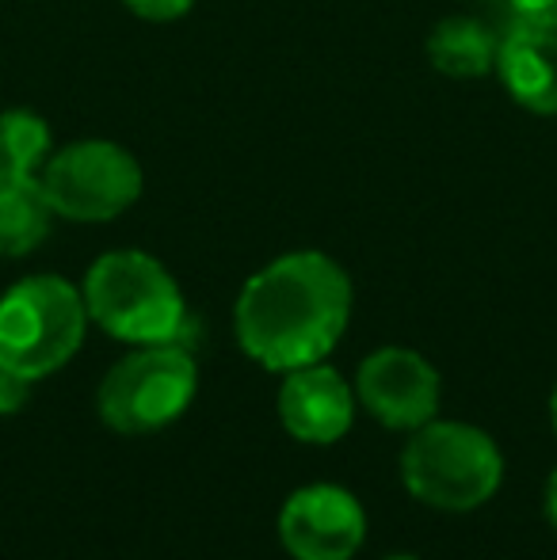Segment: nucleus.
Instances as JSON below:
<instances>
[{
	"mask_svg": "<svg viewBox=\"0 0 557 560\" xmlns=\"http://www.w3.org/2000/svg\"><path fill=\"white\" fill-rule=\"evenodd\" d=\"M543 508H546V518H550V526L557 530V469L550 472V480H546V495H543Z\"/></svg>",
	"mask_w": 557,
	"mask_h": 560,
	"instance_id": "nucleus-17",
	"label": "nucleus"
},
{
	"mask_svg": "<svg viewBox=\"0 0 557 560\" xmlns=\"http://www.w3.org/2000/svg\"><path fill=\"white\" fill-rule=\"evenodd\" d=\"M351 279L317 248L287 252L241 287L233 332L256 366L290 374L333 354L351 320Z\"/></svg>",
	"mask_w": 557,
	"mask_h": 560,
	"instance_id": "nucleus-1",
	"label": "nucleus"
},
{
	"mask_svg": "<svg viewBox=\"0 0 557 560\" xmlns=\"http://www.w3.org/2000/svg\"><path fill=\"white\" fill-rule=\"evenodd\" d=\"M386 560H420L417 553H390Z\"/></svg>",
	"mask_w": 557,
	"mask_h": 560,
	"instance_id": "nucleus-19",
	"label": "nucleus"
},
{
	"mask_svg": "<svg viewBox=\"0 0 557 560\" xmlns=\"http://www.w3.org/2000/svg\"><path fill=\"white\" fill-rule=\"evenodd\" d=\"M127 12H135L138 20L149 23H172V20H184L199 0H123Z\"/></svg>",
	"mask_w": 557,
	"mask_h": 560,
	"instance_id": "nucleus-14",
	"label": "nucleus"
},
{
	"mask_svg": "<svg viewBox=\"0 0 557 560\" xmlns=\"http://www.w3.org/2000/svg\"><path fill=\"white\" fill-rule=\"evenodd\" d=\"M38 184L54 218L81 225L115 222L141 199L146 172L127 145L107 138H81L54 149Z\"/></svg>",
	"mask_w": 557,
	"mask_h": 560,
	"instance_id": "nucleus-6",
	"label": "nucleus"
},
{
	"mask_svg": "<svg viewBox=\"0 0 557 560\" xmlns=\"http://www.w3.org/2000/svg\"><path fill=\"white\" fill-rule=\"evenodd\" d=\"M402 480L423 508L466 515L489 503L504 480V454L489 431L459 420H431L413 431Z\"/></svg>",
	"mask_w": 557,
	"mask_h": 560,
	"instance_id": "nucleus-3",
	"label": "nucleus"
},
{
	"mask_svg": "<svg viewBox=\"0 0 557 560\" xmlns=\"http://www.w3.org/2000/svg\"><path fill=\"white\" fill-rule=\"evenodd\" d=\"M54 133L43 115L27 107H12L0 115V172L4 176H27L38 179L54 153Z\"/></svg>",
	"mask_w": 557,
	"mask_h": 560,
	"instance_id": "nucleus-13",
	"label": "nucleus"
},
{
	"mask_svg": "<svg viewBox=\"0 0 557 560\" xmlns=\"http://www.w3.org/2000/svg\"><path fill=\"white\" fill-rule=\"evenodd\" d=\"M512 104L531 115H557V31L520 20L497 46V69Z\"/></svg>",
	"mask_w": 557,
	"mask_h": 560,
	"instance_id": "nucleus-10",
	"label": "nucleus"
},
{
	"mask_svg": "<svg viewBox=\"0 0 557 560\" xmlns=\"http://www.w3.org/2000/svg\"><path fill=\"white\" fill-rule=\"evenodd\" d=\"M50 225L54 210L43 195V184L0 172V256H31L50 236Z\"/></svg>",
	"mask_w": 557,
	"mask_h": 560,
	"instance_id": "nucleus-12",
	"label": "nucleus"
},
{
	"mask_svg": "<svg viewBox=\"0 0 557 560\" xmlns=\"http://www.w3.org/2000/svg\"><path fill=\"white\" fill-rule=\"evenodd\" d=\"M500 38L474 15H446L428 35V61L451 81H481L497 69Z\"/></svg>",
	"mask_w": 557,
	"mask_h": 560,
	"instance_id": "nucleus-11",
	"label": "nucleus"
},
{
	"mask_svg": "<svg viewBox=\"0 0 557 560\" xmlns=\"http://www.w3.org/2000/svg\"><path fill=\"white\" fill-rule=\"evenodd\" d=\"M356 385L328 362L298 366L279 385V423L290 439L310 446H333L356 423Z\"/></svg>",
	"mask_w": 557,
	"mask_h": 560,
	"instance_id": "nucleus-9",
	"label": "nucleus"
},
{
	"mask_svg": "<svg viewBox=\"0 0 557 560\" xmlns=\"http://www.w3.org/2000/svg\"><path fill=\"white\" fill-rule=\"evenodd\" d=\"M81 298L92 325L123 343L153 347L176 343L184 336V290L161 259L141 248H115L92 259Z\"/></svg>",
	"mask_w": 557,
	"mask_h": 560,
	"instance_id": "nucleus-2",
	"label": "nucleus"
},
{
	"mask_svg": "<svg viewBox=\"0 0 557 560\" xmlns=\"http://www.w3.org/2000/svg\"><path fill=\"white\" fill-rule=\"evenodd\" d=\"M439 370L413 347H379L359 362L356 400L390 431H420L439 416Z\"/></svg>",
	"mask_w": 557,
	"mask_h": 560,
	"instance_id": "nucleus-7",
	"label": "nucleus"
},
{
	"mask_svg": "<svg viewBox=\"0 0 557 560\" xmlns=\"http://www.w3.org/2000/svg\"><path fill=\"white\" fill-rule=\"evenodd\" d=\"M363 538L367 511L340 485H305L279 511V541L294 560H351Z\"/></svg>",
	"mask_w": 557,
	"mask_h": 560,
	"instance_id": "nucleus-8",
	"label": "nucleus"
},
{
	"mask_svg": "<svg viewBox=\"0 0 557 560\" xmlns=\"http://www.w3.org/2000/svg\"><path fill=\"white\" fill-rule=\"evenodd\" d=\"M31 377L15 374V370L0 366V416H15L31 400Z\"/></svg>",
	"mask_w": 557,
	"mask_h": 560,
	"instance_id": "nucleus-15",
	"label": "nucleus"
},
{
	"mask_svg": "<svg viewBox=\"0 0 557 560\" xmlns=\"http://www.w3.org/2000/svg\"><path fill=\"white\" fill-rule=\"evenodd\" d=\"M89 310L81 287L61 275H31L0 298V366L43 382L84 343Z\"/></svg>",
	"mask_w": 557,
	"mask_h": 560,
	"instance_id": "nucleus-4",
	"label": "nucleus"
},
{
	"mask_svg": "<svg viewBox=\"0 0 557 560\" xmlns=\"http://www.w3.org/2000/svg\"><path fill=\"white\" fill-rule=\"evenodd\" d=\"M515 8V15L527 23H543V27L557 31V0H508Z\"/></svg>",
	"mask_w": 557,
	"mask_h": 560,
	"instance_id": "nucleus-16",
	"label": "nucleus"
},
{
	"mask_svg": "<svg viewBox=\"0 0 557 560\" xmlns=\"http://www.w3.org/2000/svg\"><path fill=\"white\" fill-rule=\"evenodd\" d=\"M199 366L179 343L138 347L104 374L96 393L100 420L119 435H153L192 408Z\"/></svg>",
	"mask_w": 557,
	"mask_h": 560,
	"instance_id": "nucleus-5",
	"label": "nucleus"
},
{
	"mask_svg": "<svg viewBox=\"0 0 557 560\" xmlns=\"http://www.w3.org/2000/svg\"><path fill=\"white\" fill-rule=\"evenodd\" d=\"M550 420H554V431H557V385H554V397H550Z\"/></svg>",
	"mask_w": 557,
	"mask_h": 560,
	"instance_id": "nucleus-18",
	"label": "nucleus"
}]
</instances>
